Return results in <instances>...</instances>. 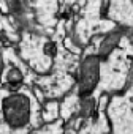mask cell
Listing matches in <instances>:
<instances>
[{"label": "cell", "instance_id": "5", "mask_svg": "<svg viewBox=\"0 0 133 134\" xmlns=\"http://www.w3.org/2000/svg\"><path fill=\"white\" fill-rule=\"evenodd\" d=\"M46 49H48V51H46L48 54H54V49H55V47H54V44H49Z\"/></svg>", "mask_w": 133, "mask_h": 134}, {"label": "cell", "instance_id": "4", "mask_svg": "<svg viewBox=\"0 0 133 134\" xmlns=\"http://www.w3.org/2000/svg\"><path fill=\"white\" fill-rule=\"evenodd\" d=\"M21 81H22L21 73H19L18 70H11L10 74H8V84H10L11 87H18V85L21 84Z\"/></svg>", "mask_w": 133, "mask_h": 134}, {"label": "cell", "instance_id": "3", "mask_svg": "<svg viewBox=\"0 0 133 134\" xmlns=\"http://www.w3.org/2000/svg\"><path fill=\"white\" fill-rule=\"evenodd\" d=\"M117 38H119L117 35H111V36H108V38H106V41L101 44V54H105V55H106V54H109V52H111V49L114 47V44L117 43Z\"/></svg>", "mask_w": 133, "mask_h": 134}, {"label": "cell", "instance_id": "1", "mask_svg": "<svg viewBox=\"0 0 133 134\" xmlns=\"http://www.w3.org/2000/svg\"><path fill=\"white\" fill-rule=\"evenodd\" d=\"M5 120L13 128H21L29 120V101L22 95H13L3 103Z\"/></svg>", "mask_w": 133, "mask_h": 134}, {"label": "cell", "instance_id": "2", "mask_svg": "<svg viewBox=\"0 0 133 134\" xmlns=\"http://www.w3.org/2000/svg\"><path fill=\"white\" fill-rule=\"evenodd\" d=\"M81 74H83V77H81V87H83L81 95H86L92 90V87L95 85L97 77H98V63H97L95 57H89L84 62Z\"/></svg>", "mask_w": 133, "mask_h": 134}]
</instances>
